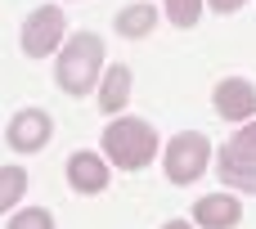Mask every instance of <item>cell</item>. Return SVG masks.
I'll list each match as a JSON object with an SVG mask.
<instances>
[{
	"label": "cell",
	"instance_id": "obj_1",
	"mask_svg": "<svg viewBox=\"0 0 256 229\" xmlns=\"http://www.w3.org/2000/svg\"><path fill=\"white\" fill-rule=\"evenodd\" d=\"M104 153L122 166V171H140L158 158V130L140 117H117L104 130Z\"/></svg>",
	"mask_w": 256,
	"mask_h": 229
},
{
	"label": "cell",
	"instance_id": "obj_2",
	"mask_svg": "<svg viewBox=\"0 0 256 229\" xmlns=\"http://www.w3.org/2000/svg\"><path fill=\"white\" fill-rule=\"evenodd\" d=\"M99 63H104V40L90 36V32H76V36L63 45L54 76H58V86H63L68 94H90L94 81H99Z\"/></svg>",
	"mask_w": 256,
	"mask_h": 229
},
{
	"label": "cell",
	"instance_id": "obj_3",
	"mask_svg": "<svg viewBox=\"0 0 256 229\" xmlns=\"http://www.w3.org/2000/svg\"><path fill=\"white\" fill-rule=\"evenodd\" d=\"M207 162H212V144H207V135H198V130L176 135V140L166 144V153H162V166H166V180H171V184H194V180L207 171Z\"/></svg>",
	"mask_w": 256,
	"mask_h": 229
},
{
	"label": "cell",
	"instance_id": "obj_4",
	"mask_svg": "<svg viewBox=\"0 0 256 229\" xmlns=\"http://www.w3.org/2000/svg\"><path fill=\"white\" fill-rule=\"evenodd\" d=\"M63 27H68V18H63V9H54V4L27 14V22H22V54H27V58L54 54V50L63 45Z\"/></svg>",
	"mask_w": 256,
	"mask_h": 229
},
{
	"label": "cell",
	"instance_id": "obj_5",
	"mask_svg": "<svg viewBox=\"0 0 256 229\" xmlns=\"http://www.w3.org/2000/svg\"><path fill=\"white\" fill-rule=\"evenodd\" d=\"M216 112L225 117V122H252L256 117V86L252 81H243V76H230V81H220L216 86Z\"/></svg>",
	"mask_w": 256,
	"mask_h": 229
},
{
	"label": "cell",
	"instance_id": "obj_6",
	"mask_svg": "<svg viewBox=\"0 0 256 229\" xmlns=\"http://www.w3.org/2000/svg\"><path fill=\"white\" fill-rule=\"evenodd\" d=\"M50 144V117L40 112V108H27V112H18L14 122H9V148H18V153H40Z\"/></svg>",
	"mask_w": 256,
	"mask_h": 229
},
{
	"label": "cell",
	"instance_id": "obj_7",
	"mask_svg": "<svg viewBox=\"0 0 256 229\" xmlns=\"http://www.w3.org/2000/svg\"><path fill=\"white\" fill-rule=\"evenodd\" d=\"M238 216H243V202L230 198V194H207V198L194 202V220L202 229H234Z\"/></svg>",
	"mask_w": 256,
	"mask_h": 229
},
{
	"label": "cell",
	"instance_id": "obj_8",
	"mask_svg": "<svg viewBox=\"0 0 256 229\" xmlns=\"http://www.w3.org/2000/svg\"><path fill=\"white\" fill-rule=\"evenodd\" d=\"M68 180L76 194H104L108 189V166L99 153H72L68 158Z\"/></svg>",
	"mask_w": 256,
	"mask_h": 229
},
{
	"label": "cell",
	"instance_id": "obj_9",
	"mask_svg": "<svg viewBox=\"0 0 256 229\" xmlns=\"http://www.w3.org/2000/svg\"><path fill=\"white\" fill-rule=\"evenodd\" d=\"M126 99H130V72H126L122 63H112V68L104 72V81H99V108H104V112H117Z\"/></svg>",
	"mask_w": 256,
	"mask_h": 229
},
{
	"label": "cell",
	"instance_id": "obj_10",
	"mask_svg": "<svg viewBox=\"0 0 256 229\" xmlns=\"http://www.w3.org/2000/svg\"><path fill=\"white\" fill-rule=\"evenodd\" d=\"M153 22H158V9L144 4V0H135V4H126V9L117 14V32H122V36H148Z\"/></svg>",
	"mask_w": 256,
	"mask_h": 229
},
{
	"label": "cell",
	"instance_id": "obj_11",
	"mask_svg": "<svg viewBox=\"0 0 256 229\" xmlns=\"http://www.w3.org/2000/svg\"><path fill=\"white\" fill-rule=\"evenodd\" d=\"M220 180L234 184V189H243V194H256V162H238V158L225 148V153H220Z\"/></svg>",
	"mask_w": 256,
	"mask_h": 229
},
{
	"label": "cell",
	"instance_id": "obj_12",
	"mask_svg": "<svg viewBox=\"0 0 256 229\" xmlns=\"http://www.w3.org/2000/svg\"><path fill=\"white\" fill-rule=\"evenodd\" d=\"M22 194H27V171H18V166H0V212H9Z\"/></svg>",
	"mask_w": 256,
	"mask_h": 229
},
{
	"label": "cell",
	"instance_id": "obj_13",
	"mask_svg": "<svg viewBox=\"0 0 256 229\" xmlns=\"http://www.w3.org/2000/svg\"><path fill=\"white\" fill-rule=\"evenodd\" d=\"M202 4H207V0H166V18H171L176 27H194L198 14H202Z\"/></svg>",
	"mask_w": 256,
	"mask_h": 229
},
{
	"label": "cell",
	"instance_id": "obj_14",
	"mask_svg": "<svg viewBox=\"0 0 256 229\" xmlns=\"http://www.w3.org/2000/svg\"><path fill=\"white\" fill-rule=\"evenodd\" d=\"M230 153L238 162H256V122H243V130L230 140Z\"/></svg>",
	"mask_w": 256,
	"mask_h": 229
},
{
	"label": "cell",
	"instance_id": "obj_15",
	"mask_svg": "<svg viewBox=\"0 0 256 229\" xmlns=\"http://www.w3.org/2000/svg\"><path fill=\"white\" fill-rule=\"evenodd\" d=\"M9 229H54V220H50V212H40V207H22V212L9 220Z\"/></svg>",
	"mask_w": 256,
	"mask_h": 229
},
{
	"label": "cell",
	"instance_id": "obj_16",
	"mask_svg": "<svg viewBox=\"0 0 256 229\" xmlns=\"http://www.w3.org/2000/svg\"><path fill=\"white\" fill-rule=\"evenodd\" d=\"M212 9H220V14H234V9H243V0H207Z\"/></svg>",
	"mask_w": 256,
	"mask_h": 229
},
{
	"label": "cell",
	"instance_id": "obj_17",
	"mask_svg": "<svg viewBox=\"0 0 256 229\" xmlns=\"http://www.w3.org/2000/svg\"><path fill=\"white\" fill-rule=\"evenodd\" d=\"M162 229H194V225H184V220H166Z\"/></svg>",
	"mask_w": 256,
	"mask_h": 229
}]
</instances>
